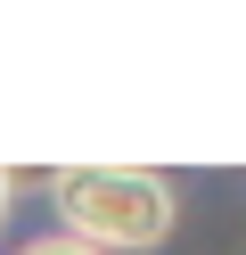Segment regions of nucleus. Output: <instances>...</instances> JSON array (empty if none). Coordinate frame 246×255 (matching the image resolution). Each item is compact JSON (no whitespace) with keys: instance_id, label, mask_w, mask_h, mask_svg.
<instances>
[{"instance_id":"obj_3","label":"nucleus","mask_w":246,"mask_h":255,"mask_svg":"<svg viewBox=\"0 0 246 255\" xmlns=\"http://www.w3.org/2000/svg\"><path fill=\"white\" fill-rule=\"evenodd\" d=\"M0 214H8V173H0Z\"/></svg>"},{"instance_id":"obj_1","label":"nucleus","mask_w":246,"mask_h":255,"mask_svg":"<svg viewBox=\"0 0 246 255\" xmlns=\"http://www.w3.org/2000/svg\"><path fill=\"white\" fill-rule=\"evenodd\" d=\"M49 198H58L66 239L82 247H156L172 231V189L156 173H131V165H66L49 173Z\"/></svg>"},{"instance_id":"obj_2","label":"nucleus","mask_w":246,"mask_h":255,"mask_svg":"<svg viewBox=\"0 0 246 255\" xmlns=\"http://www.w3.org/2000/svg\"><path fill=\"white\" fill-rule=\"evenodd\" d=\"M25 255H98V247H82V239H33Z\"/></svg>"}]
</instances>
